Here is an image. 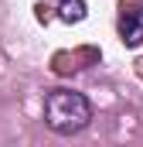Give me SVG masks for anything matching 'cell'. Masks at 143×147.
Here are the masks:
<instances>
[{"label":"cell","instance_id":"obj_1","mask_svg":"<svg viewBox=\"0 0 143 147\" xmlns=\"http://www.w3.org/2000/svg\"><path fill=\"white\" fill-rule=\"evenodd\" d=\"M92 120V103L75 92V89H51L44 96V123L48 130L61 134V137H72L78 130H85Z\"/></svg>","mask_w":143,"mask_h":147},{"label":"cell","instance_id":"obj_2","mask_svg":"<svg viewBox=\"0 0 143 147\" xmlns=\"http://www.w3.org/2000/svg\"><path fill=\"white\" fill-rule=\"evenodd\" d=\"M119 38L126 48H136L143 45V10L133 7V10H123L119 14Z\"/></svg>","mask_w":143,"mask_h":147},{"label":"cell","instance_id":"obj_3","mask_svg":"<svg viewBox=\"0 0 143 147\" xmlns=\"http://www.w3.org/2000/svg\"><path fill=\"white\" fill-rule=\"evenodd\" d=\"M58 17H61L65 24H78V21L85 17V0H61Z\"/></svg>","mask_w":143,"mask_h":147}]
</instances>
